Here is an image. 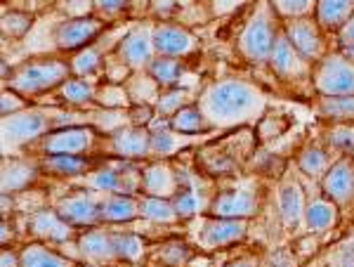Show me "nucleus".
I'll return each instance as SVG.
<instances>
[{
	"mask_svg": "<svg viewBox=\"0 0 354 267\" xmlns=\"http://www.w3.org/2000/svg\"><path fill=\"white\" fill-rule=\"evenodd\" d=\"M265 95L245 81H222L203 93L198 109L210 126H236L258 118L265 111Z\"/></svg>",
	"mask_w": 354,
	"mask_h": 267,
	"instance_id": "1",
	"label": "nucleus"
},
{
	"mask_svg": "<svg viewBox=\"0 0 354 267\" xmlns=\"http://www.w3.org/2000/svg\"><path fill=\"white\" fill-rule=\"evenodd\" d=\"M272 5L267 0H262L260 8L255 10L253 19L248 21V26L241 33V53L253 62H265L272 59L274 45H277V36H274V24H272Z\"/></svg>",
	"mask_w": 354,
	"mask_h": 267,
	"instance_id": "2",
	"label": "nucleus"
},
{
	"mask_svg": "<svg viewBox=\"0 0 354 267\" xmlns=\"http://www.w3.org/2000/svg\"><path fill=\"white\" fill-rule=\"evenodd\" d=\"M68 76V66L62 62H38V64H26L17 76L12 78V88L19 90L21 95H33L50 90L59 85Z\"/></svg>",
	"mask_w": 354,
	"mask_h": 267,
	"instance_id": "3",
	"label": "nucleus"
},
{
	"mask_svg": "<svg viewBox=\"0 0 354 267\" xmlns=\"http://www.w3.org/2000/svg\"><path fill=\"white\" fill-rule=\"evenodd\" d=\"M50 126V118L43 111H19L3 116V151L15 149L28 140H36Z\"/></svg>",
	"mask_w": 354,
	"mask_h": 267,
	"instance_id": "4",
	"label": "nucleus"
},
{
	"mask_svg": "<svg viewBox=\"0 0 354 267\" xmlns=\"http://www.w3.org/2000/svg\"><path fill=\"white\" fill-rule=\"evenodd\" d=\"M317 88L326 98L338 95H354V64L340 55H330L324 59L322 69L317 71Z\"/></svg>",
	"mask_w": 354,
	"mask_h": 267,
	"instance_id": "5",
	"label": "nucleus"
},
{
	"mask_svg": "<svg viewBox=\"0 0 354 267\" xmlns=\"http://www.w3.org/2000/svg\"><path fill=\"white\" fill-rule=\"evenodd\" d=\"M95 135L90 128H66V130H59V133L50 135L45 140V151L48 154H81V151L88 149L93 145Z\"/></svg>",
	"mask_w": 354,
	"mask_h": 267,
	"instance_id": "6",
	"label": "nucleus"
},
{
	"mask_svg": "<svg viewBox=\"0 0 354 267\" xmlns=\"http://www.w3.org/2000/svg\"><path fill=\"white\" fill-rule=\"evenodd\" d=\"M100 31H102L100 19H93V17H78V19H71L59 26V31H57V45H59L62 50L81 48V45L93 41Z\"/></svg>",
	"mask_w": 354,
	"mask_h": 267,
	"instance_id": "7",
	"label": "nucleus"
},
{
	"mask_svg": "<svg viewBox=\"0 0 354 267\" xmlns=\"http://www.w3.org/2000/svg\"><path fill=\"white\" fill-rule=\"evenodd\" d=\"M243 234H245L243 220L222 218V220H215V223H205L201 234H198V241H201L205 248H218V246H227V243L241 239Z\"/></svg>",
	"mask_w": 354,
	"mask_h": 267,
	"instance_id": "8",
	"label": "nucleus"
},
{
	"mask_svg": "<svg viewBox=\"0 0 354 267\" xmlns=\"http://www.w3.org/2000/svg\"><path fill=\"white\" fill-rule=\"evenodd\" d=\"M153 50H156V45H153V33H149V28H135L125 36L118 53H121L125 64L145 66L151 62Z\"/></svg>",
	"mask_w": 354,
	"mask_h": 267,
	"instance_id": "9",
	"label": "nucleus"
},
{
	"mask_svg": "<svg viewBox=\"0 0 354 267\" xmlns=\"http://www.w3.org/2000/svg\"><path fill=\"white\" fill-rule=\"evenodd\" d=\"M324 190L330 199L345 203L354 196V161L352 158H340L328 175L324 178Z\"/></svg>",
	"mask_w": 354,
	"mask_h": 267,
	"instance_id": "10",
	"label": "nucleus"
},
{
	"mask_svg": "<svg viewBox=\"0 0 354 267\" xmlns=\"http://www.w3.org/2000/svg\"><path fill=\"white\" fill-rule=\"evenodd\" d=\"M258 208V196L250 190H241V192H227L222 194L218 201L213 203V213L218 218H248V215L255 213Z\"/></svg>",
	"mask_w": 354,
	"mask_h": 267,
	"instance_id": "11",
	"label": "nucleus"
},
{
	"mask_svg": "<svg viewBox=\"0 0 354 267\" xmlns=\"http://www.w3.org/2000/svg\"><path fill=\"white\" fill-rule=\"evenodd\" d=\"M59 215L73 225H93L102 218V206L95 196L78 194L59 203Z\"/></svg>",
	"mask_w": 354,
	"mask_h": 267,
	"instance_id": "12",
	"label": "nucleus"
},
{
	"mask_svg": "<svg viewBox=\"0 0 354 267\" xmlns=\"http://www.w3.org/2000/svg\"><path fill=\"white\" fill-rule=\"evenodd\" d=\"M153 45L163 55H189L196 50V41L189 31L180 26H158L153 28Z\"/></svg>",
	"mask_w": 354,
	"mask_h": 267,
	"instance_id": "13",
	"label": "nucleus"
},
{
	"mask_svg": "<svg viewBox=\"0 0 354 267\" xmlns=\"http://www.w3.org/2000/svg\"><path fill=\"white\" fill-rule=\"evenodd\" d=\"M272 64H274V69L286 78H298L307 73V62L302 59V55L293 48L288 36L277 38V45H274V53H272Z\"/></svg>",
	"mask_w": 354,
	"mask_h": 267,
	"instance_id": "14",
	"label": "nucleus"
},
{
	"mask_svg": "<svg viewBox=\"0 0 354 267\" xmlns=\"http://www.w3.org/2000/svg\"><path fill=\"white\" fill-rule=\"evenodd\" d=\"M113 151L128 158L149 156L151 154V135L145 128H125L118 130L111 140Z\"/></svg>",
	"mask_w": 354,
	"mask_h": 267,
	"instance_id": "15",
	"label": "nucleus"
},
{
	"mask_svg": "<svg viewBox=\"0 0 354 267\" xmlns=\"http://www.w3.org/2000/svg\"><path fill=\"white\" fill-rule=\"evenodd\" d=\"M288 41L302 57H319L322 53V36L310 19H295L288 24Z\"/></svg>",
	"mask_w": 354,
	"mask_h": 267,
	"instance_id": "16",
	"label": "nucleus"
},
{
	"mask_svg": "<svg viewBox=\"0 0 354 267\" xmlns=\"http://www.w3.org/2000/svg\"><path fill=\"white\" fill-rule=\"evenodd\" d=\"M31 227L38 237H45V239H55V241H66L71 239V227L66 225V220L57 213H50V211H41L33 215L31 220Z\"/></svg>",
	"mask_w": 354,
	"mask_h": 267,
	"instance_id": "17",
	"label": "nucleus"
},
{
	"mask_svg": "<svg viewBox=\"0 0 354 267\" xmlns=\"http://www.w3.org/2000/svg\"><path fill=\"white\" fill-rule=\"evenodd\" d=\"M142 185H145L147 194L151 196H173L175 190H177V178L175 173H170L168 166H151L149 170L145 173V178H142Z\"/></svg>",
	"mask_w": 354,
	"mask_h": 267,
	"instance_id": "18",
	"label": "nucleus"
},
{
	"mask_svg": "<svg viewBox=\"0 0 354 267\" xmlns=\"http://www.w3.org/2000/svg\"><path fill=\"white\" fill-rule=\"evenodd\" d=\"M352 17L354 0H319V21H322V26H345Z\"/></svg>",
	"mask_w": 354,
	"mask_h": 267,
	"instance_id": "19",
	"label": "nucleus"
},
{
	"mask_svg": "<svg viewBox=\"0 0 354 267\" xmlns=\"http://www.w3.org/2000/svg\"><path fill=\"white\" fill-rule=\"evenodd\" d=\"M81 251L93 263H102V260H111L116 255L113 248V237H106L104 232H88L81 239Z\"/></svg>",
	"mask_w": 354,
	"mask_h": 267,
	"instance_id": "20",
	"label": "nucleus"
},
{
	"mask_svg": "<svg viewBox=\"0 0 354 267\" xmlns=\"http://www.w3.org/2000/svg\"><path fill=\"white\" fill-rule=\"evenodd\" d=\"M279 206H281V215L288 225H295L305 215V196H302L300 185L288 183L279 194Z\"/></svg>",
	"mask_w": 354,
	"mask_h": 267,
	"instance_id": "21",
	"label": "nucleus"
},
{
	"mask_svg": "<svg viewBox=\"0 0 354 267\" xmlns=\"http://www.w3.org/2000/svg\"><path fill=\"white\" fill-rule=\"evenodd\" d=\"M128 175L130 173H123V170H118V168H102L90 175V178L85 180V185L93 187L97 192H133V187L125 185Z\"/></svg>",
	"mask_w": 354,
	"mask_h": 267,
	"instance_id": "22",
	"label": "nucleus"
},
{
	"mask_svg": "<svg viewBox=\"0 0 354 267\" xmlns=\"http://www.w3.org/2000/svg\"><path fill=\"white\" fill-rule=\"evenodd\" d=\"M137 213H142L140 203L130 196H109L102 203V218L111 220V223H125V220H133Z\"/></svg>",
	"mask_w": 354,
	"mask_h": 267,
	"instance_id": "23",
	"label": "nucleus"
},
{
	"mask_svg": "<svg viewBox=\"0 0 354 267\" xmlns=\"http://www.w3.org/2000/svg\"><path fill=\"white\" fill-rule=\"evenodd\" d=\"M36 180V168L26 166L19 161H10L3 166V194L8 192H19L24 190L28 183Z\"/></svg>",
	"mask_w": 354,
	"mask_h": 267,
	"instance_id": "24",
	"label": "nucleus"
},
{
	"mask_svg": "<svg viewBox=\"0 0 354 267\" xmlns=\"http://www.w3.org/2000/svg\"><path fill=\"white\" fill-rule=\"evenodd\" d=\"M305 218H307V227L314 232H324L328 227L335 225L338 220V213H335V206L328 201H314L310 203V208L305 211Z\"/></svg>",
	"mask_w": 354,
	"mask_h": 267,
	"instance_id": "25",
	"label": "nucleus"
},
{
	"mask_svg": "<svg viewBox=\"0 0 354 267\" xmlns=\"http://www.w3.org/2000/svg\"><path fill=\"white\" fill-rule=\"evenodd\" d=\"M170 126H173L177 133H198V130L208 128L210 123L198 107H185V109H180L170 118Z\"/></svg>",
	"mask_w": 354,
	"mask_h": 267,
	"instance_id": "26",
	"label": "nucleus"
},
{
	"mask_svg": "<svg viewBox=\"0 0 354 267\" xmlns=\"http://www.w3.org/2000/svg\"><path fill=\"white\" fill-rule=\"evenodd\" d=\"M21 267H71V263L43 246H28L21 255Z\"/></svg>",
	"mask_w": 354,
	"mask_h": 267,
	"instance_id": "27",
	"label": "nucleus"
},
{
	"mask_svg": "<svg viewBox=\"0 0 354 267\" xmlns=\"http://www.w3.org/2000/svg\"><path fill=\"white\" fill-rule=\"evenodd\" d=\"M142 208V215H147L149 220H156V223H173L180 215H177L175 206H170L168 201H161L158 196H151V199H145L140 203Z\"/></svg>",
	"mask_w": 354,
	"mask_h": 267,
	"instance_id": "28",
	"label": "nucleus"
},
{
	"mask_svg": "<svg viewBox=\"0 0 354 267\" xmlns=\"http://www.w3.org/2000/svg\"><path fill=\"white\" fill-rule=\"evenodd\" d=\"M187 145H192V140L185 138V135H173V133L151 135V154H156V156H170Z\"/></svg>",
	"mask_w": 354,
	"mask_h": 267,
	"instance_id": "29",
	"label": "nucleus"
},
{
	"mask_svg": "<svg viewBox=\"0 0 354 267\" xmlns=\"http://www.w3.org/2000/svg\"><path fill=\"white\" fill-rule=\"evenodd\" d=\"M322 111L330 118H354V95H338V98H324Z\"/></svg>",
	"mask_w": 354,
	"mask_h": 267,
	"instance_id": "30",
	"label": "nucleus"
},
{
	"mask_svg": "<svg viewBox=\"0 0 354 267\" xmlns=\"http://www.w3.org/2000/svg\"><path fill=\"white\" fill-rule=\"evenodd\" d=\"M45 166H48L50 170H55V173H59V175H76V173H83V170L88 168V161L78 158L76 154H55L53 158H48Z\"/></svg>",
	"mask_w": 354,
	"mask_h": 267,
	"instance_id": "31",
	"label": "nucleus"
},
{
	"mask_svg": "<svg viewBox=\"0 0 354 267\" xmlns=\"http://www.w3.org/2000/svg\"><path fill=\"white\" fill-rule=\"evenodd\" d=\"M151 73L153 78H156L161 85H173L177 78H180V64H177L175 59H168V57H163V59H156L151 62Z\"/></svg>",
	"mask_w": 354,
	"mask_h": 267,
	"instance_id": "32",
	"label": "nucleus"
},
{
	"mask_svg": "<svg viewBox=\"0 0 354 267\" xmlns=\"http://www.w3.org/2000/svg\"><path fill=\"white\" fill-rule=\"evenodd\" d=\"M173 206H175V211H177V215H180V218H187V215H194V213L203 211L205 201L194 190H185L180 196L175 199Z\"/></svg>",
	"mask_w": 354,
	"mask_h": 267,
	"instance_id": "33",
	"label": "nucleus"
},
{
	"mask_svg": "<svg viewBox=\"0 0 354 267\" xmlns=\"http://www.w3.org/2000/svg\"><path fill=\"white\" fill-rule=\"evenodd\" d=\"M113 248H116L118 255H123L128 260H137L145 253V243L133 234H116L113 237Z\"/></svg>",
	"mask_w": 354,
	"mask_h": 267,
	"instance_id": "34",
	"label": "nucleus"
},
{
	"mask_svg": "<svg viewBox=\"0 0 354 267\" xmlns=\"http://www.w3.org/2000/svg\"><path fill=\"white\" fill-rule=\"evenodd\" d=\"M328 166V156L326 151L322 149H307L305 154L300 156V168L305 170L307 175H322Z\"/></svg>",
	"mask_w": 354,
	"mask_h": 267,
	"instance_id": "35",
	"label": "nucleus"
},
{
	"mask_svg": "<svg viewBox=\"0 0 354 267\" xmlns=\"http://www.w3.org/2000/svg\"><path fill=\"white\" fill-rule=\"evenodd\" d=\"M272 8L283 17H302L314 8V0H272Z\"/></svg>",
	"mask_w": 354,
	"mask_h": 267,
	"instance_id": "36",
	"label": "nucleus"
},
{
	"mask_svg": "<svg viewBox=\"0 0 354 267\" xmlns=\"http://www.w3.org/2000/svg\"><path fill=\"white\" fill-rule=\"evenodd\" d=\"M93 93H95V88L85 81H68V83H64V88H62V95H64L68 102H76V104L78 102L90 100Z\"/></svg>",
	"mask_w": 354,
	"mask_h": 267,
	"instance_id": "37",
	"label": "nucleus"
},
{
	"mask_svg": "<svg viewBox=\"0 0 354 267\" xmlns=\"http://www.w3.org/2000/svg\"><path fill=\"white\" fill-rule=\"evenodd\" d=\"M100 50H85L73 59V66L71 69L76 73H81V76H88V73H93L100 69Z\"/></svg>",
	"mask_w": 354,
	"mask_h": 267,
	"instance_id": "38",
	"label": "nucleus"
},
{
	"mask_svg": "<svg viewBox=\"0 0 354 267\" xmlns=\"http://www.w3.org/2000/svg\"><path fill=\"white\" fill-rule=\"evenodd\" d=\"M187 100H189V95H187L185 90H175V93H168L165 98L158 100V111L175 116V113L180 111V107L185 104Z\"/></svg>",
	"mask_w": 354,
	"mask_h": 267,
	"instance_id": "39",
	"label": "nucleus"
},
{
	"mask_svg": "<svg viewBox=\"0 0 354 267\" xmlns=\"http://www.w3.org/2000/svg\"><path fill=\"white\" fill-rule=\"evenodd\" d=\"M330 142H333L338 149L350 151L354 149V128H335L330 133Z\"/></svg>",
	"mask_w": 354,
	"mask_h": 267,
	"instance_id": "40",
	"label": "nucleus"
},
{
	"mask_svg": "<svg viewBox=\"0 0 354 267\" xmlns=\"http://www.w3.org/2000/svg\"><path fill=\"white\" fill-rule=\"evenodd\" d=\"M28 24H31V19H28L26 15H10V17H5V21H3L5 31L10 28L12 36H21V33L28 28Z\"/></svg>",
	"mask_w": 354,
	"mask_h": 267,
	"instance_id": "41",
	"label": "nucleus"
},
{
	"mask_svg": "<svg viewBox=\"0 0 354 267\" xmlns=\"http://www.w3.org/2000/svg\"><path fill=\"white\" fill-rule=\"evenodd\" d=\"M333 260H335V267H354V239L342 243Z\"/></svg>",
	"mask_w": 354,
	"mask_h": 267,
	"instance_id": "42",
	"label": "nucleus"
},
{
	"mask_svg": "<svg viewBox=\"0 0 354 267\" xmlns=\"http://www.w3.org/2000/svg\"><path fill=\"white\" fill-rule=\"evenodd\" d=\"M64 10L68 15H85L90 10L88 0H64Z\"/></svg>",
	"mask_w": 354,
	"mask_h": 267,
	"instance_id": "43",
	"label": "nucleus"
},
{
	"mask_svg": "<svg viewBox=\"0 0 354 267\" xmlns=\"http://www.w3.org/2000/svg\"><path fill=\"white\" fill-rule=\"evenodd\" d=\"M340 38H342V45H345V48L354 50V17H352L350 21H347L345 26H342V33H340Z\"/></svg>",
	"mask_w": 354,
	"mask_h": 267,
	"instance_id": "44",
	"label": "nucleus"
},
{
	"mask_svg": "<svg viewBox=\"0 0 354 267\" xmlns=\"http://www.w3.org/2000/svg\"><path fill=\"white\" fill-rule=\"evenodd\" d=\"M15 95H10V93H3V116H10L15 109H21V102L19 100H12Z\"/></svg>",
	"mask_w": 354,
	"mask_h": 267,
	"instance_id": "45",
	"label": "nucleus"
},
{
	"mask_svg": "<svg viewBox=\"0 0 354 267\" xmlns=\"http://www.w3.org/2000/svg\"><path fill=\"white\" fill-rule=\"evenodd\" d=\"M125 3H128V0H97V8L104 10V12H116Z\"/></svg>",
	"mask_w": 354,
	"mask_h": 267,
	"instance_id": "46",
	"label": "nucleus"
},
{
	"mask_svg": "<svg viewBox=\"0 0 354 267\" xmlns=\"http://www.w3.org/2000/svg\"><path fill=\"white\" fill-rule=\"evenodd\" d=\"M272 267H295V263L283 251H279L272 255Z\"/></svg>",
	"mask_w": 354,
	"mask_h": 267,
	"instance_id": "47",
	"label": "nucleus"
},
{
	"mask_svg": "<svg viewBox=\"0 0 354 267\" xmlns=\"http://www.w3.org/2000/svg\"><path fill=\"white\" fill-rule=\"evenodd\" d=\"M3 267H17V258L12 253H8V251L3 253Z\"/></svg>",
	"mask_w": 354,
	"mask_h": 267,
	"instance_id": "48",
	"label": "nucleus"
},
{
	"mask_svg": "<svg viewBox=\"0 0 354 267\" xmlns=\"http://www.w3.org/2000/svg\"><path fill=\"white\" fill-rule=\"evenodd\" d=\"M232 267H258V263H253V260H241V263H234Z\"/></svg>",
	"mask_w": 354,
	"mask_h": 267,
	"instance_id": "49",
	"label": "nucleus"
}]
</instances>
